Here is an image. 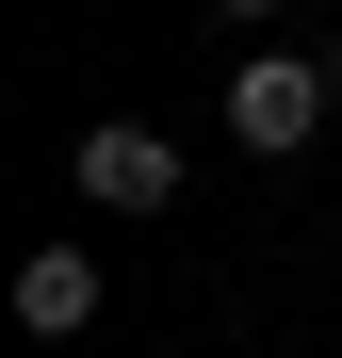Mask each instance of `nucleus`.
<instances>
[{"mask_svg": "<svg viewBox=\"0 0 342 358\" xmlns=\"http://www.w3.org/2000/svg\"><path fill=\"white\" fill-rule=\"evenodd\" d=\"M326 98H342V66H294V49H261V66L228 82V147H245V163H294V147L326 131Z\"/></svg>", "mask_w": 342, "mask_h": 358, "instance_id": "1", "label": "nucleus"}, {"mask_svg": "<svg viewBox=\"0 0 342 358\" xmlns=\"http://www.w3.org/2000/svg\"><path fill=\"white\" fill-rule=\"evenodd\" d=\"M82 196L98 212H180V147L131 131V114H98V131H82Z\"/></svg>", "mask_w": 342, "mask_h": 358, "instance_id": "2", "label": "nucleus"}, {"mask_svg": "<svg viewBox=\"0 0 342 358\" xmlns=\"http://www.w3.org/2000/svg\"><path fill=\"white\" fill-rule=\"evenodd\" d=\"M228 17H277V0H228Z\"/></svg>", "mask_w": 342, "mask_h": 358, "instance_id": "4", "label": "nucleus"}, {"mask_svg": "<svg viewBox=\"0 0 342 358\" xmlns=\"http://www.w3.org/2000/svg\"><path fill=\"white\" fill-rule=\"evenodd\" d=\"M17 326H33V342H82V326H98V261H82V245H33V261H17Z\"/></svg>", "mask_w": 342, "mask_h": 358, "instance_id": "3", "label": "nucleus"}]
</instances>
